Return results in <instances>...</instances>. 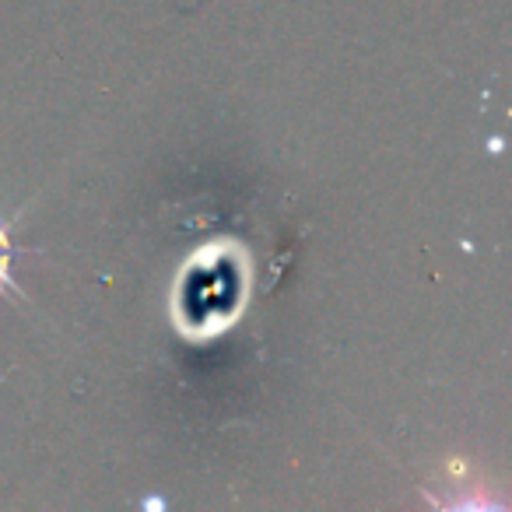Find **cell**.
I'll return each mask as SVG.
<instances>
[{"label": "cell", "mask_w": 512, "mask_h": 512, "mask_svg": "<svg viewBox=\"0 0 512 512\" xmlns=\"http://www.w3.org/2000/svg\"><path fill=\"white\" fill-rule=\"evenodd\" d=\"M8 274H11V239H8V232L0 228V292L8 288Z\"/></svg>", "instance_id": "obj_1"}]
</instances>
